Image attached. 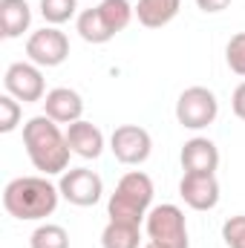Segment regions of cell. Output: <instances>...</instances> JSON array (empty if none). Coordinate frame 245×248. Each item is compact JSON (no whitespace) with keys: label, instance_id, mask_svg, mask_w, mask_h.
Listing matches in <instances>:
<instances>
[{"label":"cell","instance_id":"obj_1","mask_svg":"<svg viewBox=\"0 0 245 248\" xmlns=\"http://www.w3.org/2000/svg\"><path fill=\"white\" fill-rule=\"evenodd\" d=\"M23 147L35 170H41L44 176H55L69 168L72 150L66 144V133H61L58 122H52L49 116H35L23 124Z\"/></svg>","mask_w":245,"mask_h":248},{"label":"cell","instance_id":"obj_2","mask_svg":"<svg viewBox=\"0 0 245 248\" xmlns=\"http://www.w3.org/2000/svg\"><path fill=\"white\" fill-rule=\"evenodd\" d=\"M58 199L61 190L46 176H17L3 190V208L15 219H46L55 214Z\"/></svg>","mask_w":245,"mask_h":248},{"label":"cell","instance_id":"obj_3","mask_svg":"<svg viewBox=\"0 0 245 248\" xmlns=\"http://www.w3.org/2000/svg\"><path fill=\"white\" fill-rule=\"evenodd\" d=\"M150 205H153V179L141 170H130L119 179L116 193L107 202V214L116 222L141 225L150 214Z\"/></svg>","mask_w":245,"mask_h":248},{"label":"cell","instance_id":"obj_4","mask_svg":"<svg viewBox=\"0 0 245 248\" xmlns=\"http://www.w3.org/2000/svg\"><path fill=\"white\" fill-rule=\"evenodd\" d=\"M147 237L150 243L159 248H190L187 240V222H184V214L179 205H156L150 208L147 219Z\"/></svg>","mask_w":245,"mask_h":248},{"label":"cell","instance_id":"obj_5","mask_svg":"<svg viewBox=\"0 0 245 248\" xmlns=\"http://www.w3.org/2000/svg\"><path fill=\"white\" fill-rule=\"evenodd\" d=\"M219 101L208 87H187L176 101V122L187 130H205L216 122Z\"/></svg>","mask_w":245,"mask_h":248},{"label":"cell","instance_id":"obj_6","mask_svg":"<svg viewBox=\"0 0 245 248\" xmlns=\"http://www.w3.org/2000/svg\"><path fill=\"white\" fill-rule=\"evenodd\" d=\"M3 87L12 98L23 101V104H35L46 98V84H44V72L41 66L32 61H17L12 63L3 75Z\"/></svg>","mask_w":245,"mask_h":248},{"label":"cell","instance_id":"obj_7","mask_svg":"<svg viewBox=\"0 0 245 248\" xmlns=\"http://www.w3.org/2000/svg\"><path fill=\"white\" fill-rule=\"evenodd\" d=\"M26 55L29 61L38 66H61L69 58V38L63 35L58 26H44L29 35L26 41Z\"/></svg>","mask_w":245,"mask_h":248},{"label":"cell","instance_id":"obj_8","mask_svg":"<svg viewBox=\"0 0 245 248\" xmlns=\"http://www.w3.org/2000/svg\"><path fill=\"white\" fill-rule=\"evenodd\" d=\"M61 196L69 205H78V208H90L101 199L104 193V182L95 170L90 168H69L61 173V182H58Z\"/></svg>","mask_w":245,"mask_h":248},{"label":"cell","instance_id":"obj_9","mask_svg":"<svg viewBox=\"0 0 245 248\" xmlns=\"http://www.w3.org/2000/svg\"><path fill=\"white\" fill-rule=\"evenodd\" d=\"M110 150L113 156L122 162V165H141L150 159V150H153V139L144 127L138 124H122L113 130L110 136Z\"/></svg>","mask_w":245,"mask_h":248},{"label":"cell","instance_id":"obj_10","mask_svg":"<svg viewBox=\"0 0 245 248\" xmlns=\"http://www.w3.org/2000/svg\"><path fill=\"white\" fill-rule=\"evenodd\" d=\"M179 196L193 211H211L219 202V182L214 173H184L179 182Z\"/></svg>","mask_w":245,"mask_h":248},{"label":"cell","instance_id":"obj_11","mask_svg":"<svg viewBox=\"0 0 245 248\" xmlns=\"http://www.w3.org/2000/svg\"><path fill=\"white\" fill-rule=\"evenodd\" d=\"M179 159H182L184 173H216L219 168V150L205 136H193L190 141H184Z\"/></svg>","mask_w":245,"mask_h":248},{"label":"cell","instance_id":"obj_12","mask_svg":"<svg viewBox=\"0 0 245 248\" xmlns=\"http://www.w3.org/2000/svg\"><path fill=\"white\" fill-rule=\"evenodd\" d=\"M81 113H84V101L69 87H55L44 98V116H49L52 122H58V124L81 122Z\"/></svg>","mask_w":245,"mask_h":248},{"label":"cell","instance_id":"obj_13","mask_svg":"<svg viewBox=\"0 0 245 248\" xmlns=\"http://www.w3.org/2000/svg\"><path fill=\"white\" fill-rule=\"evenodd\" d=\"M66 144L81 159H98L104 150V133L92 122H72L66 124Z\"/></svg>","mask_w":245,"mask_h":248},{"label":"cell","instance_id":"obj_14","mask_svg":"<svg viewBox=\"0 0 245 248\" xmlns=\"http://www.w3.org/2000/svg\"><path fill=\"white\" fill-rule=\"evenodd\" d=\"M32 23V9L26 0H0V35L3 38H20Z\"/></svg>","mask_w":245,"mask_h":248},{"label":"cell","instance_id":"obj_15","mask_svg":"<svg viewBox=\"0 0 245 248\" xmlns=\"http://www.w3.org/2000/svg\"><path fill=\"white\" fill-rule=\"evenodd\" d=\"M182 0H138L136 3V17L147 29H162L179 15Z\"/></svg>","mask_w":245,"mask_h":248},{"label":"cell","instance_id":"obj_16","mask_svg":"<svg viewBox=\"0 0 245 248\" xmlns=\"http://www.w3.org/2000/svg\"><path fill=\"white\" fill-rule=\"evenodd\" d=\"M75 29H78V35H81L87 44H107V41H113V38H116V35H113V29L107 26V20L101 17L98 6L84 9V12L78 15V20H75Z\"/></svg>","mask_w":245,"mask_h":248},{"label":"cell","instance_id":"obj_17","mask_svg":"<svg viewBox=\"0 0 245 248\" xmlns=\"http://www.w3.org/2000/svg\"><path fill=\"white\" fill-rule=\"evenodd\" d=\"M138 243H141L138 225H130V222L110 219L107 228L101 231V246L104 248H138Z\"/></svg>","mask_w":245,"mask_h":248},{"label":"cell","instance_id":"obj_18","mask_svg":"<svg viewBox=\"0 0 245 248\" xmlns=\"http://www.w3.org/2000/svg\"><path fill=\"white\" fill-rule=\"evenodd\" d=\"M98 12L107 20V26L113 29V35H119V32H124L130 26V20L136 15V6H130L127 0H101L98 3Z\"/></svg>","mask_w":245,"mask_h":248},{"label":"cell","instance_id":"obj_19","mask_svg":"<svg viewBox=\"0 0 245 248\" xmlns=\"http://www.w3.org/2000/svg\"><path fill=\"white\" fill-rule=\"evenodd\" d=\"M29 248H69V234L61 225H38L29 237Z\"/></svg>","mask_w":245,"mask_h":248},{"label":"cell","instance_id":"obj_20","mask_svg":"<svg viewBox=\"0 0 245 248\" xmlns=\"http://www.w3.org/2000/svg\"><path fill=\"white\" fill-rule=\"evenodd\" d=\"M78 9V0H41V15L49 26L66 23Z\"/></svg>","mask_w":245,"mask_h":248},{"label":"cell","instance_id":"obj_21","mask_svg":"<svg viewBox=\"0 0 245 248\" xmlns=\"http://www.w3.org/2000/svg\"><path fill=\"white\" fill-rule=\"evenodd\" d=\"M20 116H23L20 101H17V98H12L9 93H6V95H0V133H12V130H17Z\"/></svg>","mask_w":245,"mask_h":248},{"label":"cell","instance_id":"obj_22","mask_svg":"<svg viewBox=\"0 0 245 248\" xmlns=\"http://www.w3.org/2000/svg\"><path fill=\"white\" fill-rule=\"evenodd\" d=\"M225 61L231 66V72H237V75L245 78V32L234 35V38L228 41V46H225Z\"/></svg>","mask_w":245,"mask_h":248},{"label":"cell","instance_id":"obj_23","mask_svg":"<svg viewBox=\"0 0 245 248\" xmlns=\"http://www.w3.org/2000/svg\"><path fill=\"white\" fill-rule=\"evenodd\" d=\"M222 240H225L228 248H245V214H237V217L225 219Z\"/></svg>","mask_w":245,"mask_h":248},{"label":"cell","instance_id":"obj_24","mask_svg":"<svg viewBox=\"0 0 245 248\" xmlns=\"http://www.w3.org/2000/svg\"><path fill=\"white\" fill-rule=\"evenodd\" d=\"M231 107H234V116L245 122V81L234 90V98H231Z\"/></svg>","mask_w":245,"mask_h":248},{"label":"cell","instance_id":"obj_25","mask_svg":"<svg viewBox=\"0 0 245 248\" xmlns=\"http://www.w3.org/2000/svg\"><path fill=\"white\" fill-rule=\"evenodd\" d=\"M196 6H199L205 15H216V12L228 9V6H231V0H196Z\"/></svg>","mask_w":245,"mask_h":248},{"label":"cell","instance_id":"obj_26","mask_svg":"<svg viewBox=\"0 0 245 248\" xmlns=\"http://www.w3.org/2000/svg\"><path fill=\"white\" fill-rule=\"evenodd\" d=\"M144 248H159V246H153V243H147V246H144Z\"/></svg>","mask_w":245,"mask_h":248}]
</instances>
